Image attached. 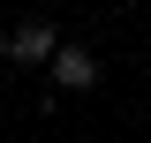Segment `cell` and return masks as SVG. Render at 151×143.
Listing matches in <instances>:
<instances>
[{
    "label": "cell",
    "mask_w": 151,
    "mask_h": 143,
    "mask_svg": "<svg viewBox=\"0 0 151 143\" xmlns=\"http://www.w3.org/2000/svg\"><path fill=\"white\" fill-rule=\"evenodd\" d=\"M0 53L15 60V68H38V60L60 53V30H53V23H15V30L0 38Z\"/></svg>",
    "instance_id": "cell-1"
},
{
    "label": "cell",
    "mask_w": 151,
    "mask_h": 143,
    "mask_svg": "<svg viewBox=\"0 0 151 143\" xmlns=\"http://www.w3.org/2000/svg\"><path fill=\"white\" fill-rule=\"evenodd\" d=\"M45 68H53V90H91V83H98V60L83 53V45H60Z\"/></svg>",
    "instance_id": "cell-2"
}]
</instances>
